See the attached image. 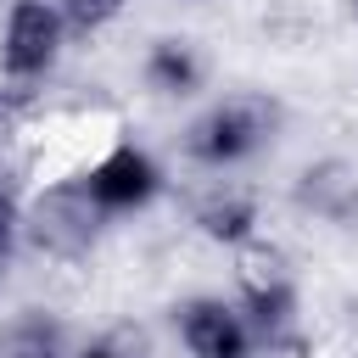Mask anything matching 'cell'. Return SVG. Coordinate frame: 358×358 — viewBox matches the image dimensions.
I'll use <instances>...</instances> for the list:
<instances>
[{"mask_svg":"<svg viewBox=\"0 0 358 358\" xmlns=\"http://www.w3.org/2000/svg\"><path fill=\"white\" fill-rule=\"evenodd\" d=\"M268 129H274V106L257 95H235L190 129V157L196 162H241L268 140Z\"/></svg>","mask_w":358,"mask_h":358,"instance_id":"obj_1","label":"cell"},{"mask_svg":"<svg viewBox=\"0 0 358 358\" xmlns=\"http://www.w3.org/2000/svg\"><path fill=\"white\" fill-rule=\"evenodd\" d=\"M84 196L101 207V213H129V207H145L157 196V168L145 151L134 145H117L112 157H101L90 173H84Z\"/></svg>","mask_w":358,"mask_h":358,"instance_id":"obj_2","label":"cell"},{"mask_svg":"<svg viewBox=\"0 0 358 358\" xmlns=\"http://www.w3.org/2000/svg\"><path fill=\"white\" fill-rule=\"evenodd\" d=\"M56 45H62L56 11L39 6V0H17L11 17H6V50H0V56H6V73H11V78L45 73V67L56 62Z\"/></svg>","mask_w":358,"mask_h":358,"instance_id":"obj_3","label":"cell"},{"mask_svg":"<svg viewBox=\"0 0 358 358\" xmlns=\"http://www.w3.org/2000/svg\"><path fill=\"white\" fill-rule=\"evenodd\" d=\"M179 330H185V347H190L196 358H252V336H246L241 313L224 308V302H213V296L185 302Z\"/></svg>","mask_w":358,"mask_h":358,"instance_id":"obj_4","label":"cell"},{"mask_svg":"<svg viewBox=\"0 0 358 358\" xmlns=\"http://www.w3.org/2000/svg\"><path fill=\"white\" fill-rule=\"evenodd\" d=\"M246 308H252V324L257 336L274 347H296L291 341V313H296V296H291V280L274 268V263H246Z\"/></svg>","mask_w":358,"mask_h":358,"instance_id":"obj_5","label":"cell"},{"mask_svg":"<svg viewBox=\"0 0 358 358\" xmlns=\"http://www.w3.org/2000/svg\"><path fill=\"white\" fill-rule=\"evenodd\" d=\"M90 196H84V185L78 190H56L50 201H39V246H50V252H84L90 246V235H95V224H90Z\"/></svg>","mask_w":358,"mask_h":358,"instance_id":"obj_6","label":"cell"},{"mask_svg":"<svg viewBox=\"0 0 358 358\" xmlns=\"http://www.w3.org/2000/svg\"><path fill=\"white\" fill-rule=\"evenodd\" d=\"M302 201L324 218H352L358 213V168L347 162H324L302 173Z\"/></svg>","mask_w":358,"mask_h":358,"instance_id":"obj_7","label":"cell"},{"mask_svg":"<svg viewBox=\"0 0 358 358\" xmlns=\"http://www.w3.org/2000/svg\"><path fill=\"white\" fill-rule=\"evenodd\" d=\"M145 73H151V84H157L162 95H190V90L201 84V62H196V50L179 45V39H162V45L151 50Z\"/></svg>","mask_w":358,"mask_h":358,"instance_id":"obj_8","label":"cell"},{"mask_svg":"<svg viewBox=\"0 0 358 358\" xmlns=\"http://www.w3.org/2000/svg\"><path fill=\"white\" fill-rule=\"evenodd\" d=\"M196 224H201L213 241H246V235H252V201H246V196H213V201H201Z\"/></svg>","mask_w":358,"mask_h":358,"instance_id":"obj_9","label":"cell"},{"mask_svg":"<svg viewBox=\"0 0 358 358\" xmlns=\"http://www.w3.org/2000/svg\"><path fill=\"white\" fill-rule=\"evenodd\" d=\"M117 6H123V0H62L67 22H78V28H101V22H106Z\"/></svg>","mask_w":358,"mask_h":358,"instance_id":"obj_10","label":"cell"},{"mask_svg":"<svg viewBox=\"0 0 358 358\" xmlns=\"http://www.w3.org/2000/svg\"><path fill=\"white\" fill-rule=\"evenodd\" d=\"M0 358H50V341H39L34 330H17V336L0 347Z\"/></svg>","mask_w":358,"mask_h":358,"instance_id":"obj_11","label":"cell"},{"mask_svg":"<svg viewBox=\"0 0 358 358\" xmlns=\"http://www.w3.org/2000/svg\"><path fill=\"white\" fill-rule=\"evenodd\" d=\"M11 229H17V196L0 185V252L11 246Z\"/></svg>","mask_w":358,"mask_h":358,"instance_id":"obj_12","label":"cell"},{"mask_svg":"<svg viewBox=\"0 0 358 358\" xmlns=\"http://www.w3.org/2000/svg\"><path fill=\"white\" fill-rule=\"evenodd\" d=\"M84 358H123V352H117V347H90Z\"/></svg>","mask_w":358,"mask_h":358,"instance_id":"obj_13","label":"cell"},{"mask_svg":"<svg viewBox=\"0 0 358 358\" xmlns=\"http://www.w3.org/2000/svg\"><path fill=\"white\" fill-rule=\"evenodd\" d=\"M0 140H6V112H0Z\"/></svg>","mask_w":358,"mask_h":358,"instance_id":"obj_14","label":"cell"}]
</instances>
